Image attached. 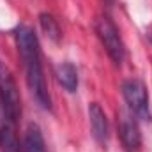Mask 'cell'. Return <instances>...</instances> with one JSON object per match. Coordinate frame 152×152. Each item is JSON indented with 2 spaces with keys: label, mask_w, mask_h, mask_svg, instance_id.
<instances>
[{
  "label": "cell",
  "mask_w": 152,
  "mask_h": 152,
  "mask_svg": "<svg viewBox=\"0 0 152 152\" xmlns=\"http://www.w3.org/2000/svg\"><path fill=\"white\" fill-rule=\"evenodd\" d=\"M14 39L18 46L20 58L25 67L27 75V85L36 97L41 108L51 110V97L46 87V80L42 73V64H41V53H39V41L34 34V30L27 25H20L14 30Z\"/></svg>",
  "instance_id": "6da1fadb"
},
{
  "label": "cell",
  "mask_w": 152,
  "mask_h": 152,
  "mask_svg": "<svg viewBox=\"0 0 152 152\" xmlns=\"http://www.w3.org/2000/svg\"><path fill=\"white\" fill-rule=\"evenodd\" d=\"M0 106L7 122H18L21 115V97L14 76L4 62H0Z\"/></svg>",
  "instance_id": "7a4b0ae2"
},
{
  "label": "cell",
  "mask_w": 152,
  "mask_h": 152,
  "mask_svg": "<svg viewBox=\"0 0 152 152\" xmlns=\"http://www.w3.org/2000/svg\"><path fill=\"white\" fill-rule=\"evenodd\" d=\"M96 34L101 41V44L104 46L108 57L113 60L115 64H120L124 60L126 55V48L122 37L118 34V28L115 27V23L108 18V16H99L96 20Z\"/></svg>",
  "instance_id": "3957f363"
},
{
  "label": "cell",
  "mask_w": 152,
  "mask_h": 152,
  "mask_svg": "<svg viewBox=\"0 0 152 152\" xmlns=\"http://www.w3.org/2000/svg\"><path fill=\"white\" fill-rule=\"evenodd\" d=\"M122 96L131 110V113L136 115L142 120H151V110H149V94L143 85V81L131 78L122 83Z\"/></svg>",
  "instance_id": "277c9868"
},
{
  "label": "cell",
  "mask_w": 152,
  "mask_h": 152,
  "mask_svg": "<svg viewBox=\"0 0 152 152\" xmlns=\"http://www.w3.org/2000/svg\"><path fill=\"white\" fill-rule=\"evenodd\" d=\"M118 134L124 143V147L129 152H134L142 145V134L136 120L133 118V113L129 112H118Z\"/></svg>",
  "instance_id": "5b68a950"
},
{
  "label": "cell",
  "mask_w": 152,
  "mask_h": 152,
  "mask_svg": "<svg viewBox=\"0 0 152 152\" xmlns=\"http://www.w3.org/2000/svg\"><path fill=\"white\" fill-rule=\"evenodd\" d=\"M88 118H90V127H92V134L94 138L104 145L108 142V118H106V113L103 112V108L97 104V103H90L88 104Z\"/></svg>",
  "instance_id": "8992f818"
},
{
  "label": "cell",
  "mask_w": 152,
  "mask_h": 152,
  "mask_svg": "<svg viewBox=\"0 0 152 152\" xmlns=\"http://www.w3.org/2000/svg\"><path fill=\"white\" fill-rule=\"evenodd\" d=\"M55 76H57V81L67 92H76V88H78V71H76L75 64H71V62L58 64L57 71H55Z\"/></svg>",
  "instance_id": "52a82bcc"
},
{
  "label": "cell",
  "mask_w": 152,
  "mask_h": 152,
  "mask_svg": "<svg viewBox=\"0 0 152 152\" xmlns=\"http://www.w3.org/2000/svg\"><path fill=\"white\" fill-rule=\"evenodd\" d=\"M23 149L25 152H46L44 138H42L41 127L37 124H30L27 127V133L23 138Z\"/></svg>",
  "instance_id": "ba28073f"
},
{
  "label": "cell",
  "mask_w": 152,
  "mask_h": 152,
  "mask_svg": "<svg viewBox=\"0 0 152 152\" xmlns=\"http://www.w3.org/2000/svg\"><path fill=\"white\" fill-rule=\"evenodd\" d=\"M12 126L14 124H11L7 120L0 126V149H2V152L20 151V142H18V136H16V131Z\"/></svg>",
  "instance_id": "9c48e42d"
},
{
  "label": "cell",
  "mask_w": 152,
  "mask_h": 152,
  "mask_svg": "<svg viewBox=\"0 0 152 152\" xmlns=\"http://www.w3.org/2000/svg\"><path fill=\"white\" fill-rule=\"evenodd\" d=\"M39 23H41L42 32L51 39V41H55V42L60 41V36H62V34H60V27H58L57 20H55L51 14H48V12L39 14Z\"/></svg>",
  "instance_id": "30bf717a"
},
{
  "label": "cell",
  "mask_w": 152,
  "mask_h": 152,
  "mask_svg": "<svg viewBox=\"0 0 152 152\" xmlns=\"http://www.w3.org/2000/svg\"><path fill=\"white\" fill-rule=\"evenodd\" d=\"M103 2H104V4H106V5H112V4H113L115 0H103Z\"/></svg>",
  "instance_id": "8fae6325"
}]
</instances>
